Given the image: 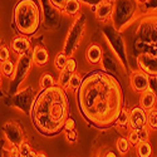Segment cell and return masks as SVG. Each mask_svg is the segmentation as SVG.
Masks as SVG:
<instances>
[{
    "label": "cell",
    "instance_id": "1",
    "mask_svg": "<svg viewBox=\"0 0 157 157\" xmlns=\"http://www.w3.org/2000/svg\"><path fill=\"white\" fill-rule=\"evenodd\" d=\"M75 93L79 113L90 127H114L124 108V90L116 77L102 69L92 71L83 77Z\"/></svg>",
    "mask_w": 157,
    "mask_h": 157
},
{
    "label": "cell",
    "instance_id": "5",
    "mask_svg": "<svg viewBox=\"0 0 157 157\" xmlns=\"http://www.w3.org/2000/svg\"><path fill=\"white\" fill-rule=\"evenodd\" d=\"M113 2L114 9L111 24L117 32L122 33L140 15H143L140 10V3L137 0H113Z\"/></svg>",
    "mask_w": 157,
    "mask_h": 157
},
{
    "label": "cell",
    "instance_id": "39",
    "mask_svg": "<svg viewBox=\"0 0 157 157\" xmlns=\"http://www.w3.org/2000/svg\"><path fill=\"white\" fill-rule=\"evenodd\" d=\"M73 129H77L75 128V121L69 117L68 121L65 122V126H64V132H68V131H73Z\"/></svg>",
    "mask_w": 157,
    "mask_h": 157
},
{
    "label": "cell",
    "instance_id": "31",
    "mask_svg": "<svg viewBox=\"0 0 157 157\" xmlns=\"http://www.w3.org/2000/svg\"><path fill=\"white\" fill-rule=\"evenodd\" d=\"M145 8V14L146 13H157V0H147L143 4Z\"/></svg>",
    "mask_w": 157,
    "mask_h": 157
},
{
    "label": "cell",
    "instance_id": "44",
    "mask_svg": "<svg viewBox=\"0 0 157 157\" xmlns=\"http://www.w3.org/2000/svg\"><path fill=\"white\" fill-rule=\"evenodd\" d=\"M36 157H47V155L44 152H38V156Z\"/></svg>",
    "mask_w": 157,
    "mask_h": 157
},
{
    "label": "cell",
    "instance_id": "30",
    "mask_svg": "<svg viewBox=\"0 0 157 157\" xmlns=\"http://www.w3.org/2000/svg\"><path fill=\"white\" fill-rule=\"evenodd\" d=\"M82 81H83V77L79 74V73H74L73 74V77H72V79H71V82H69V87H68V89H71L72 92H77L78 89H79V87H81V84H82Z\"/></svg>",
    "mask_w": 157,
    "mask_h": 157
},
{
    "label": "cell",
    "instance_id": "6",
    "mask_svg": "<svg viewBox=\"0 0 157 157\" xmlns=\"http://www.w3.org/2000/svg\"><path fill=\"white\" fill-rule=\"evenodd\" d=\"M102 35L104 38V40H106L107 45L109 47V49L113 52L116 54V57L122 63L127 77H129V74L133 71L131 69L128 56H127V48H126V43H124V39H123L122 34L120 32H117L113 28L112 24H104L102 27Z\"/></svg>",
    "mask_w": 157,
    "mask_h": 157
},
{
    "label": "cell",
    "instance_id": "10",
    "mask_svg": "<svg viewBox=\"0 0 157 157\" xmlns=\"http://www.w3.org/2000/svg\"><path fill=\"white\" fill-rule=\"evenodd\" d=\"M42 6V17H43V27L45 30H56L59 28L62 23V13L63 10L58 9L50 3V0H39Z\"/></svg>",
    "mask_w": 157,
    "mask_h": 157
},
{
    "label": "cell",
    "instance_id": "42",
    "mask_svg": "<svg viewBox=\"0 0 157 157\" xmlns=\"http://www.w3.org/2000/svg\"><path fill=\"white\" fill-rule=\"evenodd\" d=\"M67 2L68 0H50V3L53 4L54 6H57L58 9H60V10H63V8H64V5H65Z\"/></svg>",
    "mask_w": 157,
    "mask_h": 157
},
{
    "label": "cell",
    "instance_id": "19",
    "mask_svg": "<svg viewBox=\"0 0 157 157\" xmlns=\"http://www.w3.org/2000/svg\"><path fill=\"white\" fill-rule=\"evenodd\" d=\"M103 58V48L99 44L92 43L87 47L86 50V59L90 65H98L101 64Z\"/></svg>",
    "mask_w": 157,
    "mask_h": 157
},
{
    "label": "cell",
    "instance_id": "23",
    "mask_svg": "<svg viewBox=\"0 0 157 157\" xmlns=\"http://www.w3.org/2000/svg\"><path fill=\"white\" fill-rule=\"evenodd\" d=\"M114 127L123 131V132H126V131H131V128H129V112L126 108H123L120 117L117 118Z\"/></svg>",
    "mask_w": 157,
    "mask_h": 157
},
{
    "label": "cell",
    "instance_id": "38",
    "mask_svg": "<svg viewBox=\"0 0 157 157\" xmlns=\"http://www.w3.org/2000/svg\"><path fill=\"white\" fill-rule=\"evenodd\" d=\"M148 89L155 94H157V75H150V86Z\"/></svg>",
    "mask_w": 157,
    "mask_h": 157
},
{
    "label": "cell",
    "instance_id": "4",
    "mask_svg": "<svg viewBox=\"0 0 157 157\" xmlns=\"http://www.w3.org/2000/svg\"><path fill=\"white\" fill-rule=\"evenodd\" d=\"M132 45L136 57L142 53L157 56V13H146L140 18Z\"/></svg>",
    "mask_w": 157,
    "mask_h": 157
},
{
    "label": "cell",
    "instance_id": "26",
    "mask_svg": "<svg viewBox=\"0 0 157 157\" xmlns=\"http://www.w3.org/2000/svg\"><path fill=\"white\" fill-rule=\"evenodd\" d=\"M131 146L132 145L129 143L128 138L124 137V136L118 137L117 141H116V150L118 151V153H121V155H127L129 152V150H131Z\"/></svg>",
    "mask_w": 157,
    "mask_h": 157
},
{
    "label": "cell",
    "instance_id": "45",
    "mask_svg": "<svg viewBox=\"0 0 157 157\" xmlns=\"http://www.w3.org/2000/svg\"><path fill=\"white\" fill-rule=\"evenodd\" d=\"M137 2H138V3H141V4H145V3L147 2V0H137Z\"/></svg>",
    "mask_w": 157,
    "mask_h": 157
},
{
    "label": "cell",
    "instance_id": "22",
    "mask_svg": "<svg viewBox=\"0 0 157 157\" xmlns=\"http://www.w3.org/2000/svg\"><path fill=\"white\" fill-rule=\"evenodd\" d=\"M81 5L79 0H68L63 8V13L68 17H78L81 14Z\"/></svg>",
    "mask_w": 157,
    "mask_h": 157
},
{
    "label": "cell",
    "instance_id": "7",
    "mask_svg": "<svg viewBox=\"0 0 157 157\" xmlns=\"http://www.w3.org/2000/svg\"><path fill=\"white\" fill-rule=\"evenodd\" d=\"M86 25H87V15L84 13H81L79 15L74 18L63 44V52L69 58L74 56L78 47L81 45L83 40L86 34Z\"/></svg>",
    "mask_w": 157,
    "mask_h": 157
},
{
    "label": "cell",
    "instance_id": "43",
    "mask_svg": "<svg viewBox=\"0 0 157 157\" xmlns=\"http://www.w3.org/2000/svg\"><path fill=\"white\" fill-rule=\"evenodd\" d=\"M38 156V152H35V151H32L29 155H28V157H36Z\"/></svg>",
    "mask_w": 157,
    "mask_h": 157
},
{
    "label": "cell",
    "instance_id": "21",
    "mask_svg": "<svg viewBox=\"0 0 157 157\" xmlns=\"http://www.w3.org/2000/svg\"><path fill=\"white\" fill-rule=\"evenodd\" d=\"M157 103V94H155L151 90H146L140 94V107H142L145 111H151L156 107Z\"/></svg>",
    "mask_w": 157,
    "mask_h": 157
},
{
    "label": "cell",
    "instance_id": "28",
    "mask_svg": "<svg viewBox=\"0 0 157 157\" xmlns=\"http://www.w3.org/2000/svg\"><path fill=\"white\" fill-rule=\"evenodd\" d=\"M68 59H69V57L64 53V52L62 50V52H59V53L57 54V57H56V59H54V67L60 72L65 65H67V63H68Z\"/></svg>",
    "mask_w": 157,
    "mask_h": 157
},
{
    "label": "cell",
    "instance_id": "46",
    "mask_svg": "<svg viewBox=\"0 0 157 157\" xmlns=\"http://www.w3.org/2000/svg\"><path fill=\"white\" fill-rule=\"evenodd\" d=\"M96 157H102V155H101V152H99V151L96 153Z\"/></svg>",
    "mask_w": 157,
    "mask_h": 157
},
{
    "label": "cell",
    "instance_id": "16",
    "mask_svg": "<svg viewBox=\"0 0 157 157\" xmlns=\"http://www.w3.org/2000/svg\"><path fill=\"white\" fill-rule=\"evenodd\" d=\"M143 127H147V111L140 106L132 107L129 111V128L138 131Z\"/></svg>",
    "mask_w": 157,
    "mask_h": 157
},
{
    "label": "cell",
    "instance_id": "33",
    "mask_svg": "<svg viewBox=\"0 0 157 157\" xmlns=\"http://www.w3.org/2000/svg\"><path fill=\"white\" fill-rule=\"evenodd\" d=\"M137 136H138L140 143L141 142H147L148 141V137H150V129L147 127H143V128L138 129L137 131Z\"/></svg>",
    "mask_w": 157,
    "mask_h": 157
},
{
    "label": "cell",
    "instance_id": "12",
    "mask_svg": "<svg viewBox=\"0 0 157 157\" xmlns=\"http://www.w3.org/2000/svg\"><path fill=\"white\" fill-rule=\"evenodd\" d=\"M3 137L8 141L11 147H20L25 142V133L21 126L14 121L5 122L2 127Z\"/></svg>",
    "mask_w": 157,
    "mask_h": 157
},
{
    "label": "cell",
    "instance_id": "20",
    "mask_svg": "<svg viewBox=\"0 0 157 157\" xmlns=\"http://www.w3.org/2000/svg\"><path fill=\"white\" fill-rule=\"evenodd\" d=\"M32 57H33V62L36 67H44L49 62V53L43 44H36L33 47Z\"/></svg>",
    "mask_w": 157,
    "mask_h": 157
},
{
    "label": "cell",
    "instance_id": "3",
    "mask_svg": "<svg viewBox=\"0 0 157 157\" xmlns=\"http://www.w3.org/2000/svg\"><path fill=\"white\" fill-rule=\"evenodd\" d=\"M15 30L23 36H34L43 23L42 6L39 0H19L13 10Z\"/></svg>",
    "mask_w": 157,
    "mask_h": 157
},
{
    "label": "cell",
    "instance_id": "29",
    "mask_svg": "<svg viewBox=\"0 0 157 157\" xmlns=\"http://www.w3.org/2000/svg\"><path fill=\"white\" fill-rule=\"evenodd\" d=\"M147 126L152 131H157V108L147 112Z\"/></svg>",
    "mask_w": 157,
    "mask_h": 157
},
{
    "label": "cell",
    "instance_id": "15",
    "mask_svg": "<svg viewBox=\"0 0 157 157\" xmlns=\"http://www.w3.org/2000/svg\"><path fill=\"white\" fill-rule=\"evenodd\" d=\"M138 69L148 75H157V56L150 53H142L136 57Z\"/></svg>",
    "mask_w": 157,
    "mask_h": 157
},
{
    "label": "cell",
    "instance_id": "17",
    "mask_svg": "<svg viewBox=\"0 0 157 157\" xmlns=\"http://www.w3.org/2000/svg\"><path fill=\"white\" fill-rule=\"evenodd\" d=\"M77 71V60L72 57L68 59L67 65L59 72V77H58V86L64 88V89H68L69 87V82L72 79L73 74Z\"/></svg>",
    "mask_w": 157,
    "mask_h": 157
},
{
    "label": "cell",
    "instance_id": "37",
    "mask_svg": "<svg viewBox=\"0 0 157 157\" xmlns=\"http://www.w3.org/2000/svg\"><path fill=\"white\" fill-rule=\"evenodd\" d=\"M102 157H118V155H117L116 151H113L112 148H108V147H102L99 150Z\"/></svg>",
    "mask_w": 157,
    "mask_h": 157
},
{
    "label": "cell",
    "instance_id": "27",
    "mask_svg": "<svg viewBox=\"0 0 157 157\" xmlns=\"http://www.w3.org/2000/svg\"><path fill=\"white\" fill-rule=\"evenodd\" d=\"M15 68H17V63L11 62L10 59L2 63V74L5 77V78H13V75H14L15 73Z\"/></svg>",
    "mask_w": 157,
    "mask_h": 157
},
{
    "label": "cell",
    "instance_id": "32",
    "mask_svg": "<svg viewBox=\"0 0 157 157\" xmlns=\"http://www.w3.org/2000/svg\"><path fill=\"white\" fill-rule=\"evenodd\" d=\"M10 48L5 44H2V49H0V60H2V63L6 62L10 59Z\"/></svg>",
    "mask_w": 157,
    "mask_h": 157
},
{
    "label": "cell",
    "instance_id": "36",
    "mask_svg": "<svg viewBox=\"0 0 157 157\" xmlns=\"http://www.w3.org/2000/svg\"><path fill=\"white\" fill-rule=\"evenodd\" d=\"M64 135H65V140H67L69 143H75L78 141V132H77V129L64 132Z\"/></svg>",
    "mask_w": 157,
    "mask_h": 157
},
{
    "label": "cell",
    "instance_id": "9",
    "mask_svg": "<svg viewBox=\"0 0 157 157\" xmlns=\"http://www.w3.org/2000/svg\"><path fill=\"white\" fill-rule=\"evenodd\" d=\"M33 64H34V62H33L32 53L18 57L15 73H14V75H13L11 81H10V86H9V96L18 93L21 89V84L24 83L25 79H27V77H28V74H29V72L33 67Z\"/></svg>",
    "mask_w": 157,
    "mask_h": 157
},
{
    "label": "cell",
    "instance_id": "40",
    "mask_svg": "<svg viewBox=\"0 0 157 157\" xmlns=\"http://www.w3.org/2000/svg\"><path fill=\"white\" fill-rule=\"evenodd\" d=\"M81 2V4H84V5H87V6H90V8H96L98 4H101L103 0H79Z\"/></svg>",
    "mask_w": 157,
    "mask_h": 157
},
{
    "label": "cell",
    "instance_id": "41",
    "mask_svg": "<svg viewBox=\"0 0 157 157\" xmlns=\"http://www.w3.org/2000/svg\"><path fill=\"white\" fill-rule=\"evenodd\" d=\"M8 157H21L20 155V151H19V147H11L8 152H5Z\"/></svg>",
    "mask_w": 157,
    "mask_h": 157
},
{
    "label": "cell",
    "instance_id": "8",
    "mask_svg": "<svg viewBox=\"0 0 157 157\" xmlns=\"http://www.w3.org/2000/svg\"><path fill=\"white\" fill-rule=\"evenodd\" d=\"M38 93H35V90L32 86H27L21 88L18 93L13 94V96H8L4 98V103L6 106L11 107V108H15L25 114L30 116L32 112V107L34 104L35 97Z\"/></svg>",
    "mask_w": 157,
    "mask_h": 157
},
{
    "label": "cell",
    "instance_id": "2",
    "mask_svg": "<svg viewBox=\"0 0 157 157\" xmlns=\"http://www.w3.org/2000/svg\"><path fill=\"white\" fill-rule=\"evenodd\" d=\"M33 126L44 137H56L64 131L69 118V101L65 89L58 84L40 90L30 112Z\"/></svg>",
    "mask_w": 157,
    "mask_h": 157
},
{
    "label": "cell",
    "instance_id": "24",
    "mask_svg": "<svg viewBox=\"0 0 157 157\" xmlns=\"http://www.w3.org/2000/svg\"><path fill=\"white\" fill-rule=\"evenodd\" d=\"M153 153L151 143L147 142H141L136 146V155L137 157H151Z\"/></svg>",
    "mask_w": 157,
    "mask_h": 157
},
{
    "label": "cell",
    "instance_id": "14",
    "mask_svg": "<svg viewBox=\"0 0 157 157\" xmlns=\"http://www.w3.org/2000/svg\"><path fill=\"white\" fill-rule=\"evenodd\" d=\"M113 9H114L113 0H103L101 4H98L96 8L92 9V11L94 13V17L99 23L107 24V21L112 20Z\"/></svg>",
    "mask_w": 157,
    "mask_h": 157
},
{
    "label": "cell",
    "instance_id": "34",
    "mask_svg": "<svg viewBox=\"0 0 157 157\" xmlns=\"http://www.w3.org/2000/svg\"><path fill=\"white\" fill-rule=\"evenodd\" d=\"M127 138L129 141V143L132 146H137L138 143H140V140H138V136H137V131H133V129H131L128 131V135H127Z\"/></svg>",
    "mask_w": 157,
    "mask_h": 157
},
{
    "label": "cell",
    "instance_id": "25",
    "mask_svg": "<svg viewBox=\"0 0 157 157\" xmlns=\"http://www.w3.org/2000/svg\"><path fill=\"white\" fill-rule=\"evenodd\" d=\"M58 83L56 82V79L53 78V75L49 74V73H44L40 75V81H39V87H40V90L44 89H49L52 87L57 86Z\"/></svg>",
    "mask_w": 157,
    "mask_h": 157
},
{
    "label": "cell",
    "instance_id": "18",
    "mask_svg": "<svg viewBox=\"0 0 157 157\" xmlns=\"http://www.w3.org/2000/svg\"><path fill=\"white\" fill-rule=\"evenodd\" d=\"M10 49L17 53L18 56H24L32 53V43L29 40L28 36L23 35H17L15 38H13V40L10 42Z\"/></svg>",
    "mask_w": 157,
    "mask_h": 157
},
{
    "label": "cell",
    "instance_id": "11",
    "mask_svg": "<svg viewBox=\"0 0 157 157\" xmlns=\"http://www.w3.org/2000/svg\"><path fill=\"white\" fill-rule=\"evenodd\" d=\"M101 68L106 73L112 74L113 77H116L117 79L122 75H127L122 63L120 62L118 58L116 57V54L113 53V52L109 49V47L103 49V58H102V62H101Z\"/></svg>",
    "mask_w": 157,
    "mask_h": 157
},
{
    "label": "cell",
    "instance_id": "13",
    "mask_svg": "<svg viewBox=\"0 0 157 157\" xmlns=\"http://www.w3.org/2000/svg\"><path fill=\"white\" fill-rule=\"evenodd\" d=\"M129 84L135 92L137 93H143L148 90V86H150V75L142 71H133L129 74Z\"/></svg>",
    "mask_w": 157,
    "mask_h": 157
},
{
    "label": "cell",
    "instance_id": "35",
    "mask_svg": "<svg viewBox=\"0 0 157 157\" xmlns=\"http://www.w3.org/2000/svg\"><path fill=\"white\" fill-rule=\"evenodd\" d=\"M19 151H20L21 157H28V155L33 151V148H32V146H30V143L25 141V142L23 143V145L19 147Z\"/></svg>",
    "mask_w": 157,
    "mask_h": 157
}]
</instances>
